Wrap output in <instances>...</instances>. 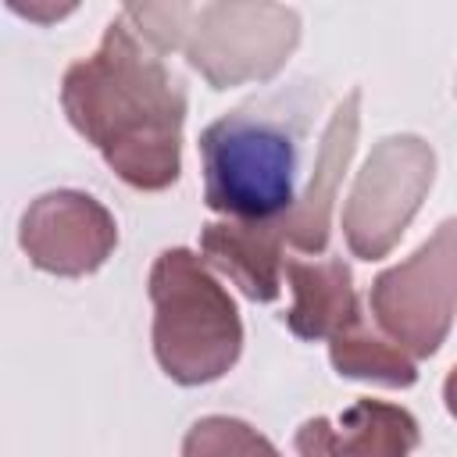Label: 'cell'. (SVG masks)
Listing matches in <instances>:
<instances>
[{
  "label": "cell",
  "instance_id": "obj_1",
  "mask_svg": "<svg viewBox=\"0 0 457 457\" xmlns=\"http://www.w3.org/2000/svg\"><path fill=\"white\" fill-rule=\"evenodd\" d=\"M68 121L136 189H168L182 171L186 89L164 57L118 14L100 46L61 82Z\"/></svg>",
  "mask_w": 457,
  "mask_h": 457
},
{
  "label": "cell",
  "instance_id": "obj_4",
  "mask_svg": "<svg viewBox=\"0 0 457 457\" xmlns=\"http://www.w3.org/2000/svg\"><path fill=\"white\" fill-rule=\"evenodd\" d=\"M150 300L154 353L168 378L204 386L236 364L243 350L239 311L193 250L171 246L154 261Z\"/></svg>",
  "mask_w": 457,
  "mask_h": 457
},
{
  "label": "cell",
  "instance_id": "obj_3",
  "mask_svg": "<svg viewBox=\"0 0 457 457\" xmlns=\"http://www.w3.org/2000/svg\"><path fill=\"white\" fill-rule=\"evenodd\" d=\"M121 18L157 54L182 50L211 89L271 79L300 43V14L282 4H129Z\"/></svg>",
  "mask_w": 457,
  "mask_h": 457
},
{
  "label": "cell",
  "instance_id": "obj_8",
  "mask_svg": "<svg viewBox=\"0 0 457 457\" xmlns=\"http://www.w3.org/2000/svg\"><path fill=\"white\" fill-rule=\"evenodd\" d=\"M357 111H361V89H350L346 100L332 111V118L325 125V136L318 143V154H314V164H311V175L303 182L296 207L278 225H271L275 236L282 239V246L289 243L293 250H303V253H321L328 246L336 189H339V179L357 146V125H361Z\"/></svg>",
  "mask_w": 457,
  "mask_h": 457
},
{
  "label": "cell",
  "instance_id": "obj_2",
  "mask_svg": "<svg viewBox=\"0 0 457 457\" xmlns=\"http://www.w3.org/2000/svg\"><path fill=\"white\" fill-rule=\"evenodd\" d=\"M314 111L311 82H293L211 121L200 132L207 207L228 221L278 225L303 193V139Z\"/></svg>",
  "mask_w": 457,
  "mask_h": 457
},
{
  "label": "cell",
  "instance_id": "obj_6",
  "mask_svg": "<svg viewBox=\"0 0 457 457\" xmlns=\"http://www.w3.org/2000/svg\"><path fill=\"white\" fill-rule=\"evenodd\" d=\"M457 225L439 232L403 264L382 271L371 286V311L382 332L411 357H428L443 346L453 321V268Z\"/></svg>",
  "mask_w": 457,
  "mask_h": 457
},
{
  "label": "cell",
  "instance_id": "obj_5",
  "mask_svg": "<svg viewBox=\"0 0 457 457\" xmlns=\"http://www.w3.org/2000/svg\"><path fill=\"white\" fill-rule=\"evenodd\" d=\"M436 175V154L418 136H389L382 139L343 207V232L357 257L378 261L386 257L411 218L418 214Z\"/></svg>",
  "mask_w": 457,
  "mask_h": 457
},
{
  "label": "cell",
  "instance_id": "obj_12",
  "mask_svg": "<svg viewBox=\"0 0 457 457\" xmlns=\"http://www.w3.org/2000/svg\"><path fill=\"white\" fill-rule=\"evenodd\" d=\"M328 357L339 375L346 378H368L382 386H411L418 378L414 357L403 353L393 339H382L368 332L364 318H357L350 328L328 339Z\"/></svg>",
  "mask_w": 457,
  "mask_h": 457
},
{
  "label": "cell",
  "instance_id": "obj_7",
  "mask_svg": "<svg viewBox=\"0 0 457 457\" xmlns=\"http://www.w3.org/2000/svg\"><path fill=\"white\" fill-rule=\"evenodd\" d=\"M18 243L29 261L50 275H89L111 257L118 225L89 193L54 189L29 204Z\"/></svg>",
  "mask_w": 457,
  "mask_h": 457
},
{
  "label": "cell",
  "instance_id": "obj_13",
  "mask_svg": "<svg viewBox=\"0 0 457 457\" xmlns=\"http://www.w3.org/2000/svg\"><path fill=\"white\" fill-rule=\"evenodd\" d=\"M182 457H278V450L246 421L211 414L189 428Z\"/></svg>",
  "mask_w": 457,
  "mask_h": 457
},
{
  "label": "cell",
  "instance_id": "obj_10",
  "mask_svg": "<svg viewBox=\"0 0 457 457\" xmlns=\"http://www.w3.org/2000/svg\"><path fill=\"white\" fill-rule=\"evenodd\" d=\"M289 286H293V307L286 314V325L296 339H332L343 328H350L361 314L353 275L339 257L328 261H296L286 264Z\"/></svg>",
  "mask_w": 457,
  "mask_h": 457
},
{
  "label": "cell",
  "instance_id": "obj_11",
  "mask_svg": "<svg viewBox=\"0 0 457 457\" xmlns=\"http://www.w3.org/2000/svg\"><path fill=\"white\" fill-rule=\"evenodd\" d=\"M200 253L211 268L228 275L250 300L271 303L282 289V239L271 225L211 221L200 232Z\"/></svg>",
  "mask_w": 457,
  "mask_h": 457
},
{
  "label": "cell",
  "instance_id": "obj_9",
  "mask_svg": "<svg viewBox=\"0 0 457 457\" xmlns=\"http://www.w3.org/2000/svg\"><path fill=\"white\" fill-rule=\"evenodd\" d=\"M418 421L411 411L382 400H357L336 421L311 418L296 432L300 457H411Z\"/></svg>",
  "mask_w": 457,
  "mask_h": 457
}]
</instances>
